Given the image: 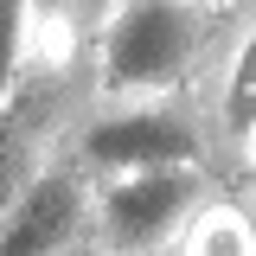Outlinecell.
<instances>
[{
    "label": "cell",
    "instance_id": "6",
    "mask_svg": "<svg viewBox=\"0 0 256 256\" xmlns=\"http://www.w3.org/2000/svg\"><path fill=\"white\" fill-rule=\"evenodd\" d=\"M212 154H244L256 141V13L230 32V45L212 64Z\"/></svg>",
    "mask_w": 256,
    "mask_h": 256
},
{
    "label": "cell",
    "instance_id": "11",
    "mask_svg": "<svg viewBox=\"0 0 256 256\" xmlns=\"http://www.w3.org/2000/svg\"><path fill=\"white\" fill-rule=\"evenodd\" d=\"M237 160H244V205L256 212V141H250V148H244Z\"/></svg>",
    "mask_w": 256,
    "mask_h": 256
},
{
    "label": "cell",
    "instance_id": "2",
    "mask_svg": "<svg viewBox=\"0 0 256 256\" xmlns=\"http://www.w3.org/2000/svg\"><path fill=\"white\" fill-rule=\"evenodd\" d=\"M64 148L77 154L84 173H134V166H212V134L180 96H154V102H90Z\"/></svg>",
    "mask_w": 256,
    "mask_h": 256
},
{
    "label": "cell",
    "instance_id": "1",
    "mask_svg": "<svg viewBox=\"0 0 256 256\" xmlns=\"http://www.w3.org/2000/svg\"><path fill=\"white\" fill-rule=\"evenodd\" d=\"M212 58V0H122L90 32V102L180 96Z\"/></svg>",
    "mask_w": 256,
    "mask_h": 256
},
{
    "label": "cell",
    "instance_id": "8",
    "mask_svg": "<svg viewBox=\"0 0 256 256\" xmlns=\"http://www.w3.org/2000/svg\"><path fill=\"white\" fill-rule=\"evenodd\" d=\"M38 6L45 0H0V102L26 90L32 52H38Z\"/></svg>",
    "mask_w": 256,
    "mask_h": 256
},
{
    "label": "cell",
    "instance_id": "5",
    "mask_svg": "<svg viewBox=\"0 0 256 256\" xmlns=\"http://www.w3.org/2000/svg\"><path fill=\"white\" fill-rule=\"evenodd\" d=\"M77 122V109L64 102L58 77H26V90L0 102V212L13 205V192L64 148V134Z\"/></svg>",
    "mask_w": 256,
    "mask_h": 256
},
{
    "label": "cell",
    "instance_id": "3",
    "mask_svg": "<svg viewBox=\"0 0 256 256\" xmlns=\"http://www.w3.org/2000/svg\"><path fill=\"white\" fill-rule=\"evenodd\" d=\"M218 186L212 166H134V173H102L96 180V237L128 256H166L186 230L198 198Z\"/></svg>",
    "mask_w": 256,
    "mask_h": 256
},
{
    "label": "cell",
    "instance_id": "7",
    "mask_svg": "<svg viewBox=\"0 0 256 256\" xmlns=\"http://www.w3.org/2000/svg\"><path fill=\"white\" fill-rule=\"evenodd\" d=\"M166 256H256V212L230 192H205Z\"/></svg>",
    "mask_w": 256,
    "mask_h": 256
},
{
    "label": "cell",
    "instance_id": "9",
    "mask_svg": "<svg viewBox=\"0 0 256 256\" xmlns=\"http://www.w3.org/2000/svg\"><path fill=\"white\" fill-rule=\"evenodd\" d=\"M116 6H122V0H64V13H70V20H77L84 32H96L102 20H109V13H116Z\"/></svg>",
    "mask_w": 256,
    "mask_h": 256
},
{
    "label": "cell",
    "instance_id": "4",
    "mask_svg": "<svg viewBox=\"0 0 256 256\" xmlns=\"http://www.w3.org/2000/svg\"><path fill=\"white\" fill-rule=\"evenodd\" d=\"M90 230H96V173H84L77 154L58 148L0 212V256H64Z\"/></svg>",
    "mask_w": 256,
    "mask_h": 256
},
{
    "label": "cell",
    "instance_id": "10",
    "mask_svg": "<svg viewBox=\"0 0 256 256\" xmlns=\"http://www.w3.org/2000/svg\"><path fill=\"white\" fill-rule=\"evenodd\" d=\"M64 256H128V250H116V244H102V237H96V230H90L84 244H70V250H64Z\"/></svg>",
    "mask_w": 256,
    "mask_h": 256
}]
</instances>
